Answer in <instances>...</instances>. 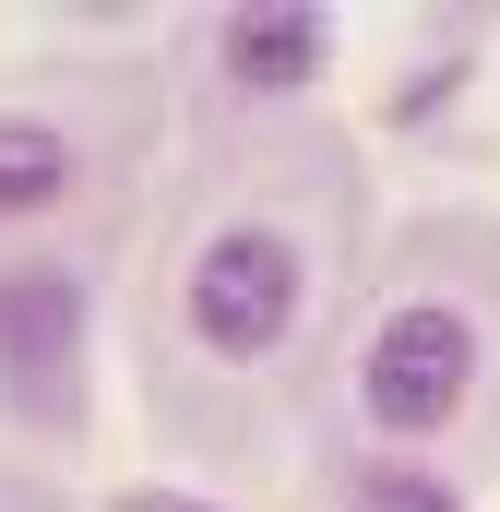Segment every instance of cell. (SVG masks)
Wrapping results in <instances>:
<instances>
[{
	"label": "cell",
	"instance_id": "7",
	"mask_svg": "<svg viewBox=\"0 0 500 512\" xmlns=\"http://www.w3.org/2000/svg\"><path fill=\"white\" fill-rule=\"evenodd\" d=\"M108 512H215V501H179V489H120Z\"/></svg>",
	"mask_w": 500,
	"mask_h": 512
},
{
	"label": "cell",
	"instance_id": "1",
	"mask_svg": "<svg viewBox=\"0 0 500 512\" xmlns=\"http://www.w3.org/2000/svg\"><path fill=\"white\" fill-rule=\"evenodd\" d=\"M465 393H477V322L453 298L381 310L370 358H358V417H370L381 441H441L465 417Z\"/></svg>",
	"mask_w": 500,
	"mask_h": 512
},
{
	"label": "cell",
	"instance_id": "3",
	"mask_svg": "<svg viewBox=\"0 0 500 512\" xmlns=\"http://www.w3.org/2000/svg\"><path fill=\"white\" fill-rule=\"evenodd\" d=\"M72 358H84V286L60 262H12L0 274V370L24 417H60L72 405Z\"/></svg>",
	"mask_w": 500,
	"mask_h": 512
},
{
	"label": "cell",
	"instance_id": "5",
	"mask_svg": "<svg viewBox=\"0 0 500 512\" xmlns=\"http://www.w3.org/2000/svg\"><path fill=\"white\" fill-rule=\"evenodd\" d=\"M72 191H84L72 131H48V120H0V215H60Z\"/></svg>",
	"mask_w": 500,
	"mask_h": 512
},
{
	"label": "cell",
	"instance_id": "4",
	"mask_svg": "<svg viewBox=\"0 0 500 512\" xmlns=\"http://www.w3.org/2000/svg\"><path fill=\"white\" fill-rule=\"evenodd\" d=\"M334 48H346V24L322 0H250V12H227V36H215V60H227L239 96H310L334 72Z\"/></svg>",
	"mask_w": 500,
	"mask_h": 512
},
{
	"label": "cell",
	"instance_id": "6",
	"mask_svg": "<svg viewBox=\"0 0 500 512\" xmlns=\"http://www.w3.org/2000/svg\"><path fill=\"white\" fill-rule=\"evenodd\" d=\"M358 501L370 512H465L441 477H417V465H358Z\"/></svg>",
	"mask_w": 500,
	"mask_h": 512
},
{
	"label": "cell",
	"instance_id": "2",
	"mask_svg": "<svg viewBox=\"0 0 500 512\" xmlns=\"http://www.w3.org/2000/svg\"><path fill=\"white\" fill-rule=\"evenodd\" d=\"M298 298H310V262H298L286 227H262V215L215 227V239L191 251V334H203V358H227V370L274 358V346L298 334Z\"/></svg>",
	"mask_w": 500,
	"mask_h": 512
}]
</instances>
